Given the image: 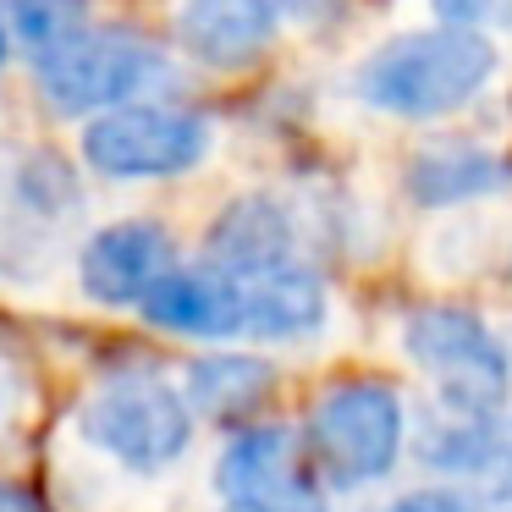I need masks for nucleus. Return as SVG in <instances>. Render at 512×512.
<instances>
[{
    "instance_id": "obj_1",
    "label": "nucleus",
    "mask_w": 512,
    "mask_h": 512,
    "mask_svg": "<svg viewBox=\"0 0 512 512\" xmlns=\"http://www.w3.org/2000/svg\"><path fill=\"white\" fill-rule=\"evenodd\" d=\"M496 67L501 56L490 34L457 23H430V28L380 39L358 61L353 94L358 105L397 116V122H441V116H457L463 105H474L490 89Z\"/></svg>"
},
{
    "instance_id": "obj_2",
    "label": "nucleus",
    "mask_w": 512,
    "mask_h": 512,
    "mask_svg": "<svg viewBox=\"0 0 512 512\" xmlns=\"http://www.w3.org/2000/svg\"><path fill=\"white\" fill-rule=\"evenodd\" d=\"M83 210V188L67 155L50 144L0 149V276L39 281L56 270L67 226Z\"/></svg>"
},
{
    "instance_id": "obj_3",
    "label": "nucleus",
    "mask_w": 512,
    "mask_h": 512,
    "mask_svg": "<svg viewBox=\"0 0 512 512\" xmlns=\"http://www.w3.org/2000/svg\"><path fill=\"white\" fill-rule=\"evenodd\" d=\"M166 72L155 39L138 28H78L56 50L34 56V89L56 116H100L127 105Z\"/></svg>"
},
{
    "instance_id": "obj_4",
    "label": "nucleus",
    "mask_w": 512,
    "mask_h": 512,
    "mask_svg": "<svg viewBox=\"0 0 512 512\" xmlns=\"http://www.w3.org/2000/svg\"><path fill=\"white\" fill-rule=\"evenodd\" d=\"M210 122L188 105H160V100H127L111 111L89 116L83 127V160L89 171L111 182H166L188 177L210 160Z\"/></svg>"
},
{
    "instance_id": "obj_5",
    "label": "nucleus",
    "mask_w": 512,
    "mask_h": 512,
    "mask_svg": "<svg viewBox=\"0 0 512 512\" xmlns=\"http://www.w3.org/2000/svg\"><path fill=\"white\" fill-rule=\"evenodd\" d=\"M309 457L325 474V485L336 490H358L369 479L391 474L402 452V435H408V419H402V402L391 386L380 380H347V386H331L309 413Z\"/></svg>"
},
{
    "instance_id": "obj_6",
    "label": "nucleus",
    "mask_w": 512,
    "mask_h": 512,
    "mask_svg": "<svg viewBox=\"0 0 512 512\" xmlns=\"http://www.w3.org/2000/svg\"><path fill=\"white\" fill-rule=\"evenodd\" d=\"M83 435L116 463L155 474V468L177 463L193 441V402L160 375H116L83 402L78 413Z\"/></svg>"
},
{
    "instance_id": "obj_7",
    "label": "nucleus",
    "mask_w": 512,
    "mask_h": 512,
    "mask_svg": "<svg viewBox=\"0 0 512 512\" xmlns=\"http://www.w3.org/2000/svg\"><path fill=\"white\" fill-rule=\"evenodd\" d=\"M402 347H408V358L435 380V397L468 402V408H496V413L507 408L512 353L501 347V336L490 331L474 309L430 303V309L408 314Z\"/></svg>"
},
{
    "instance_id": "obj_8",
    "label": "nucleus",
    "mask_w": 512,
    "mask_h": 512,
    "mask_svg": "<svg viewBox=\"0 0 512 512\" xmlns=\"http://www.w3.org/2000/svg\"><path fill=\"white\" fill-rule=\"evenodd\" d=\"M171 265H177V243L160 221H111L83 243L78 281L105 309H133L160 287Z\"/></svg>"
},
{
    "instance_id": "obj_9",
    "label": "nucleus",
    "mask_w": 512,
    "mask_h": 512,
    "mask_svg": "<svg viewBox=\"0 0 512 512\" xmlns=\"http://www.w3.org/2000/svg\"><path fill=\"white\" fill-rule=\"evenodd\" d=\"M226 507H265V512H320L314 485L303 474V457L287 430H243L226 446L215 468Z\"/></svg>"
},
{
    "instance_id": "obj_10",
    "label": "nucleus",
    "mask_w": 512,
    "mask_h": 512,
    "mask_svg": "<svg viewBox=\"0 0 512 512\" xmlns=\"http://www.w3.org/2000/svg\"><path fill=\"white\" fill-rule=\"evenodd\" d=\"M281 39V0H188L177 12V45L210 72H243Z\"/></svg>"
},
{
    "instance_id": "obj_11",
    "label": "nucleus",
    "mask_w": 512,
    "mask_h": 512,
    "mask_svg": "<svg viewBox=\"0 0 512 512\" xmlns=\"http://www.w3.org/2000/svg\"><path fill=\"white\" fill-rule=\"evenodd\" d=\"M138 309L149 325L171 336H199V342H237L243 336V287L232 270L210 265V259L199 270L171 265Z\"/></svg>"
},
{
    "instance_id": "obj_12",
    "label": "nucleus",
    "mask_w": 512,
    "mask_h": 512,
    "mask_svg": "<svg viewBox=\"0 0 512 512\" xmlns=\"http://www.w3.org/2000/svg\"><path fill=\"white\" fill-rule=\"evenodd\" d=\"M210 265L232 270V276H265V270L298 265V226L292 210L270 193H237L221 215L210 221Z\"/></svg>"
},
{
    "instance_id": "obj_13",
    "label": "nucleus",
    "mask_w": 512,
    "mask_h": 512,
    "mask_svg": "<svg viewBox=\"0 0 512 512\" xmlns=\"http://www.w3.org/2000/svg\"><path fill=\"white\" fill-rule=\"evenodd\" d=\"M402 188L424 210H452L512 188V160L485 144H424L402 171Z\"/></svg>"
},
{
    "instance_id": "obj_14",
    "label": "nucleus",
    "mask_w": 512,
    "mask_h": 512,
    "mask_svg": "<svg viewBox=\"0 0 512 512\" xmlns=\"http://www.w3.org/2000/svg\"><path fill=\"white\" fill-rule=\"evenodd\" d=\"M501 441H507V430H501L496 408L430 397V408L419 413L413 452H419V463L441 468V474H485V468H496Z\"/></svg>"
},
{
    "instance_id": "obj_15",
    "label": "nucleus",
    "mask_w": 512,
    "mask_h": 512,
    "mask_svg": "<svg viewBox=\"0 0 512 512\" xmlns=\"http://www.w3.org/2000/svg\"><path fill=\"white\" fill-rule=\"evenodd\" d=\"M270 386H276V369L248 353H215L188 369V402L204 419H243L270 397Z\"/></svg>"
},
{
    "instance_id": "obj_16",
    "label": "nucleus",
    "mask_w": 512,
    "mask_h": 512,
    "mask_svg": "<svg viewBox=\"0 0 512 512\" xmlns=\"http://www.w3.org/2000/svg\"><path fill=\"white\" fill-rule=\"evenodd\" d=\"M0 23H6L12 45L28 50V61H34L78 28H89V0H0Z\"/></svg>"
},
{
    "instance_id": "obj_17",
    "label": "nucleus",
    "mask_w": 512,
    "mask_h": 512,
    "mask_svg": "<svg viewBox=\"0 0 512 512\" xmlns=\"http://www.w3.org/2000/svg\"><path fill=\"white\" fill-rule=\"evenodd\" d=\"M430 12L479 34H512V0H430Z\"/></svg>"
},
{
    "instance_id": "obj_18",
    "label": "nucleus",
    "mask_w": 512,
    "mask_h": 512,
    "mask_svg": "<svg viewBox=\"0 0 512 512\" xmlns=\"http://www.w3.org/2000/svg\"><path fill=\"white\" fill-rule=\"evenodd\" d=\"M386 512H474V501L457 496V490H413V496L391 501Z\"/></svg>"
},
{
    "instance_id": "obj_19",
    "label": "nucleus",
    "mask_w": 512,
    "mask_h": 512,
    "mask_svg": "<svg viewBox=\"0 0 512 512\" xmlns=\"http://www.w3.org/2000/svg\"><path fill=\"white\" fill-rule=\"evenodd\" d=\"M12 408H17V375H12V364L0 358V424L12 419Z\"/></svg>"
},
{
    "instance_id": "obj_20",
    "label": "nucleus",
    "mask_w": 512,
    "mask_h": 512,
    "mask_svg": "<svg viewBox=\"0 0 512 512\" xmlns=\"http://www.w3.org/2000/svg\"><path fill=\"white\" fill-rule=\"evenodd\" d=\"M496 496L512 501V435L501 441V457H496Z\"/></svg>"
},
{
    "instance_id": "obj_21",
    "label": "nucleus",
    "mask_w": 512,
    "mask_h": 512,
    "mask_svg": "<svg viewBox=\"0 0 512 512\" xmlns=\"http://www.w3.org/2000/svg\"><path fill=\"white\" fill-rule=\"evenodd\" d=\"M6 56H12V34H6V23H0V72H6Z\"/></svg>"
},
{
    "instance_id": "obj_22",
    "label": "nucleus",
    "mask_w": 512,
    "mask_h": 512,
    "mask_svg": "<svg viewBox=\"0 0 512 512\" xmlns=\"http://www.w3.org/2000/svg\"><path fill=\"white\" fill-rule=\"evenodd\" d=\"M226 512H265V507H226Z\"/></svg>"
}]
</instances>
